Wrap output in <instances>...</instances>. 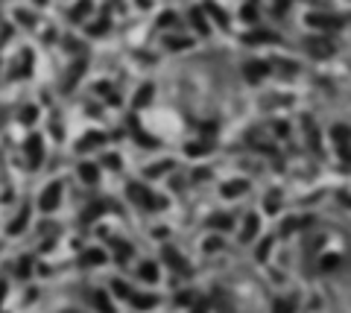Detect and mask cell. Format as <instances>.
<instances>
[{
	"instance_id": "obj_4",
	"label": "cell",
	"mask_w": 351,
	"mask_h": 313,
	"mask_svg": "<svg viewBox=\"0 0 351 313\" xmlns=\"http://www.w3.org/2000/svg\"><path fill=\"white\" fill-rule=\"evenodd\" d=\"M140 275H143V278H150V281H155V267H152V264H147V267L140 269Z\"/></svg>"
},
{
	"instance_id": "obj_6",
	"label": "cell",
	"mask_w": 351,
	"mask_h": 313,
	"mask_svg": "<svg viewBox=\"0 0 351 313\" xmlns=\"http://www.w3.org/2000/svg\"><path fill=\"white\" fill-rule=\"evenodd\" d=\"M228 217H214V225H217V229H231V225H228Z\"/></svg>"
},
{
	"instance_id": "obj_3",
	"label": "cell",
	"mask_w": 351,
	"mask_h": 313,
	"mask_svg": "<svg viewBox=\"0 0 351 313\" xmlns=\"http://www.w3.org/2000/svg\"><path fill=\"white\" fill-rule=\"evenodd\" d=\"M222 190H225V193H243L246 185H243V182H237V185H225Z\"/></svg>"
},
{
	"instance_id": "obj_5",
	"label": "cell",
	"mask_w": 351,
	"mask_h": 313,
	"mask_svg": "<svg viewBox=\"0 0 351 313\" xmlns=\"http://www.w3.org/2000/svg\"><path fill=\"white\" fill-rule=\"evenodd\" d=\"M337 264H339V258H337V255H328L325 261H322V269H331V267H337Z\"/></svg>"
},
{
	"instance_id": "obj_2",
	"label": "cell",
	"mask_w": 351,
	"mask_h": 313,
	"mask_svg": "<svg viewBox=\"0 0 351 313\" xmlns=\"http://www.w3.org/2000/svg\"><path fill=\"white\" fill-rule=\"evenodd\" d=\"M272 313H292V302H275V310Z\"/></svg>"
},
{
	"instance_id": "obj_1",
	"label": "cell",
	"mask_w": 351,
	"mask_h": 313,
	"mask_svg": "<svg viewBox=\"0 0 351 313\" xmlns=\"http://www.w3.org/2000/svg\"><path fill=\"white\" fill-rule=\"evenodd\" d=\"M255 225H257V217H249V222H246V234H243V240H249V237L255 234Z\"/></svg>"
}]
</instances>
